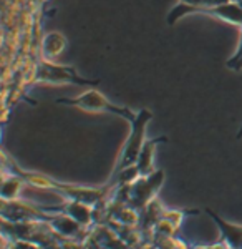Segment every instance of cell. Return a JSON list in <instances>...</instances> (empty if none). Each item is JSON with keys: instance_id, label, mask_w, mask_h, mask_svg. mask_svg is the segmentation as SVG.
Here are the masks:
<instances>
[{"instance_id": "cell-1", "label": "cell", "mask_w": 242, "mask_h": 249, "mask_svg": "<svg viewBox=\"0 0 242 249\" xmlns=\"http://www.w3.org/2000/svg\"><path fill=\"white\" fill-rule=\"evenodd\" d=\"M5 163L12 168V173H14V175L22 176L28 184H32V186H35V188H42V190L55 191L56 195L63 196L65 201H78V203L88 204V206H95V204L98 201H102L103 196L110 191V186H108V184H104L102 188L78 186V184L58 181V179H53L45 175H40V173L25 171L15 161H12V160H5Z\"/></svg>"}, {"instance_id": "cell-2", "label": "cell", "mask_w": 242, "mask_h": 249, "mask_svg": "<svg viewBox=\"0 0 242 249\" xmlns=\"http://www.w3.org/2000/svg\"><path fill=\"white\" fill-rule=\"evenodd\" d=\"M153 120V113L148 110V108H141V110L136 113V118L130 123L131 130L130 135H128L126 142H124L123 148L120 151V156L116 160V164L113 168V173L110 178H116L120 173H123L128 168L136 166V161H138L139 151L143 148L144 142H146V128L148 123Z\"/></svg>"}, {"instance_id": "cell-3", "label": "cell", "mask_w": 242, "mask_h": 249, "mask_svg": "<svg viewBox=\"0 0 242 249\" xmlns=\"http://www.w3.org/2000/svg\"><path fill=\"white\" fill-rule=\"evenodd\" d=\"M56 103L60 105H67V107H73L78 108L82 111H86V113H111L116 115L120 118L126 120L128 123H131L133 120L136 118V113L138 111H133L131 108L128 107H121L113 103L111 100H108L102 91L95 90V88H90L85 93L73 96V98H58Z\"/></svg>"}, {"instance_id": "cell-4", "label": "cell", "mask_w": 242, "mask_h": 249, "mask_svg": "<svg viewBox=\"0 0 242 249\" xmlns=\"http://www.w3.org/2000/svg\"><path fill=\"white\" fill-rule=\"evenodd\" d=\"M37 82L45 85H80V87H96L98 80L83 78L73 67L58 65L52 60H43L37 68Z\"/></svg>"}, {"instance_id": "cell-5", "label": "cell", "mask_w": 242, "mask_h": 249, "mask_svg": "<svg viewBox=\"0 0 242 249\" xmlns=\"http://www.w3.org/2000/svg\"><path fill=\"white\" fill-rule=\"evenodd\" d=\"M164 183V171L156 170L149 176H139L130 186V203L133 208H144L148 206L156 195L159 193Z\"/></svg>"}, {"instance_id": "cell-6", "label": "cell", "mask_w": 242, "mask_h": 249, "mask_svg": "<svg viewBox=\"0 0 242 249\" xmlns=\"http://www.w3.org/2000/svg\"><path fill=\"white\" fill-rule=\"evenodd\" d=\"M231 0H179L176 7H173L168 14V23L169 25H174L179 22L183 17L191 14H197L199 10L207 9V7H216L227 3Z\"/></svg>"}, {"instance_id": "cell-7", "label": "cell", "mask_w": 242, "mask_h": 249, "mask_svg": "<svg viewBox=\"0 0 242 249\" xmlns=\"http://www.w3.org/2000/svg\"><path fill=\"white\" fill-rule=\"evenodd\" d=\"M219 228L221 232V244H224L227 249H242V226L241 224H232L229 221L217 216L214 211H206Z\"/></svg>"}, {"instance_id": "cell-8", "label": "cell", "mask_w": 242, "mask_h": 249, "mask_svg": "<svg viewBox=\"0 0 242 249\" xmlns=\"http://www.w3.org/2000/svg\"><path fill=\"white\" fill-rule=\"evenodd\" d=\"M168 138L166 136H158V138L153 140H146L139 151L138 161H136V170H138L139 176H149L151 173L156 171L155 168V153L156 148L159 146L161 143H166Z\"/></svg>"}, {"instance_id": "cell-9", "label": "cell", "mask_w": 242, "mask_h": 249, "mask_svg": "<svg viewBox=\"0 0 242 249\" xmlns=\"http://www.w3.org/2000/svg\"><path fill=\"white\" fill-rule=\"evenodd\" d=\"M47 211L68 216L75 223H78L80 226H88L91 223V206L78 201H65V204H62L58 208H47Z\"/></svg>"}, {"instance_id": "cell-10", "label": "cell", "mask_w": 242, "mask_h": 249, "mask_svg": "<svg viewBox=\"0 0 242 249\" xmlns=\"http://www.w3.org/2000/svg\"><path fill=\"white\" fill-rule=\"evenodd\" d=\"M28 184L22 176L18 175H3V179H2V188H0V196H2V201H18V196H20V191L22 188Z\"/></svg>"}, {"instance_id": "cell-11", "label": "cell", "mask_w": 242, "mask_h": 249, "mask_svg": "<svg viewBox=\"0 0 242 249\" xmlns=\"http://www.w3.org/2000/svg\"><path fill=\"white\" fill-rule=\"evenodd\" d=\"M67 47V38L63 37L60 32H50L43 37L42 42V52H43V58L52 60L58 57Z\"/></svg>"}, {"instance_id": "cell-12", "label": "cell", "mask_w": 242, "mask_h": 249, "mask_svg": "<svg viewBox=\"0 0 242 249\" xmlns=\"http://www.w3.org/2000/svg\"><path fill=\"white\" fill-rule=\"evenodd\" d=\"M237 138H242V126H241V130H239V133H237Z\"/></svg>"}, {"instance_id": "cell-13", "label": "cell", "mask_w": 242, "mask_h": 249, "mask_svg": "<svg viewBox=\"0 0 242 249\" xmlns=\"http://www.w3.org/2000/svg\"><path fill=\"white\" fill-rule=\"evenodd\" d=\"M236 2H239V0H236Z\"/></svg>"}]
</instances>
